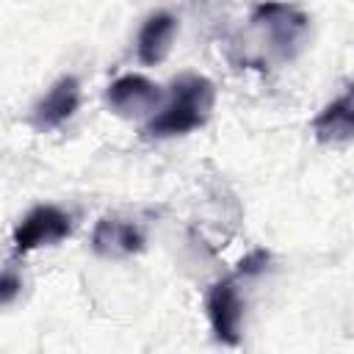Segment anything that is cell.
<instances>
[{
  "mask_svg": "<svg viewBox=\"0 0 354 354\" xmlns=\"http://www.w3.org/2000/svg\"><path fill=\"white\" fill-rule=\"evenodd\" d=\"M216 105V86L205 75H180L171 80L169 102L144 124L149 138H171L202 127Z\"/></svg>",
  "mask_w": 354,
  "mask_h": 354,
  "instance_id": "6da1fadb",
  "label": "cell"
},
{
  "mask_svg": "<svg viewBox=\"0 0 354 354\" xmlns=\"http://www.w3.org/2000/svg\"><path fill=\"white\" fill-rule=\"evenodd\" d=\"M252 25L268 41V50L282 61L293 58L301 50L307 30H310V19L304 11L288 3H277V0L260 3L252 14Z\"/></svg>",
  "mask_w": 354,
  "mask_h": 354,
  "instance_id": "7a4b0ae2",
  "label": "cell"
},
{
  "mask_svg": "<svg viewBox=\"0 0 354 354\" xmlns=\"http://www.w3.org/2000/svg\"><path fill=\"white\" fill-rule=\"evenodd\" d=\"M72 232V218L69 213H64L55 205H36L14 230V252L17 254H28L33 249L41 246H53L64 238H69Z\"/></svg>",
  "mask_w": 354,
  "mask_h": 354,
  "instance_id": "3957f363",
  "label": "cell"
},
{
  "mask_svg": "<svg viewBox=\"0 0 354 354\" xmlns=\"http://www.w3.org/2000/svg\"><path fill=\"white\" fill-rule=\"evenodd\" d=\"M163 100L160 86H155L149 77L144 75H122L116 77L108 91H105V102L116 116L124 119H141L149 116Z\"/></svg>",
  "mask_w": 354,
  "mask_h": 354,
  "instance_id": "277c9868",
  "label": "cell"
},
{
  "mask_svg": "<svg viewBox=\"0 0 354 354\" xmlns=\"http://www.w3.org/2000/svg\"><path fill=\"white\" fill-rule=\"evenodd\" d=\"M207 321L218 343L238 346L241 340V318H243V301L238 293L235 279H218L207 290Z\"/></svg>",
  "mask_w": 354,
  "mask_h": 354,
  "instance_id": "5b68a950",
  "label": "cell"
},
{
  "mask_svg": "<svg viewBox=\"0 0 354 354\" xmlns=\"http://www.w3.org/2000/svg\"><path fill=\"white\" fill-rule=\"evenodd\" d=\"M77 105H80V83L75 75H64L47 88V94L36 100V105L30 108V124L39 133L55 130L75 116Z\"/></svg>",
  "mask_w": 354,
  "mask_h": 354,
  "instance_id": "8992f818",
  "label": "cell"
},
{
  "mask_svg": "<svg viewBox=\"0 0 354 354\" xmlns=\"http://www.w3.org/2000/svg\"><path fill=\"white\" fill-rule=\"evenodd\" d=\"M91 249H94L100 257H111V260L130 257V254H138V252L144 249V232H141L133 221L105 216V218H100L97 227H94Z\"/></svg>",
  "mask_w": 354,
  "mask_h": 354,
  "instance_id": "52a82bcc",
  "label": "cell"
},
{
  "mask_svg": "<svg viewBox=\"0 0 354 354\" xmlns=\"http://www.w3.org/2000/svg\"><path fill=\"white\" fill-rule=\"evenodd\" d=\"M174 33H177V19L169 14V11H155L144 19L141 30H138V39H136V53H138V61L147 64V66H155L160 64L169 50H171V41H174Z\"/></svg>",
  "mask_w": 354,
  "mask_h": 354,
  "instance_id": "ba28073f",
  "label": "cell"
},
{
  "mask_svg": "<svg viewBox=\"0 0 354 354\" xmlns=\"http://www.w3.org/2000/svg\"><path fill=\"white\" fill-rule=\"evenodd\" d=\"M313 133L318 141H346L354 138V86L346 88L337 100H332L315 119Z\"/></svg>",
  "mask_w": 354,
  "mask_h": 354,
  "instance_id": "9c48e42d",
  "label": "cell"
},
{
  "mask_svg": "<svg viewBox=\"0 0 354 354\" xmlns=\"http://www.w3.org/2000/svg\"><path fill=\"white\" fill-rule=\"evenodd\" d=\"M268 260H271V254H268L266 249H254L252 254H246V257L238 263V271H241L243 277H254V274H260V271L266 268Z\"/></svg>",
  "mask_w": 354,
  "mask_h": 354,
  "instance_id": "30bf717a",
  "label": "cell"
},
{
  "mask_svg": "<svg viewBox=\"0 0 354 354\" xmlns=\"http://www.w3.org/2000/svg\"><path fill=\"white\" fill-rule=\"evenodd\" d=\"M19 288H22L19 277H17L11 268H6L3 282H0V301H3V304H11V299L17 296V290H19Z\"/></svg>",
  "mask_w": 354,
  "mask_h": 354,
  "instance_id": "8fae6325",
  "label": "cell"
}]
</instances>
